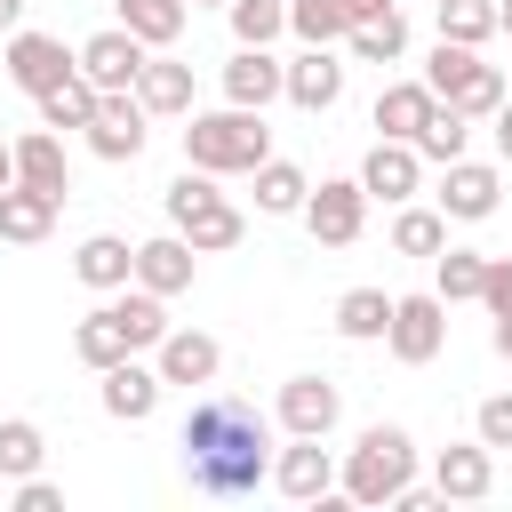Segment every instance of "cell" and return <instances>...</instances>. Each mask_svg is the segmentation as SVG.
Here are the masks:
<instances>
[{
    "instance_id": "cell-1",
    "label": "cell",
    "mask_w": 512,
    "mask_h": 512,
    "mask_svg": "<svg viewBox=\"0 0 512 512\" xmlns=\"http://www.w3.org/2000/svg\"><path fill=\"white\" fill-rule=\"evenodd\" d=\"M176 456L192 496H256V480H272V416L240 392H208L176 424Z\"/></svg>"
},
{
    "instance_id": "cell-2",
    "label": "cell",
    "mask_w": 512,
    "mask_h": 512,
    "mask_svg": "<svg viewBox=\"0 0 512 512\" xmlns=\"http://www.w3.org/2000/svg\"><path fill=\"white\" fill-rule=\"evenodd\" d=\"M184 160L208 168V176H256V168L272 160V128H264V112H248V104L192 112V120H184Z\"/></svg>"
},
{
    "instance_id": "cell-3",
    "label": "cell",
    "mask_w": 512,
    "mask_h": 512,
    "mask_svg": "<svg viewBox=\"0 0 512 512\" xmlns=\"http://www.w3.org/2000/svg\"><path fill=\"white\" fill-rule=\"evenodd\" d=\"M408 480H416V440H408L400 424H368V432L352 440L344 472H336L344 504H392Z\"/></svg>"
},
{
    "instance_id": "cell-4",
    "label": "cell",
    "mask_w": 512,
    "mask_h": 512,
    "mask_svg": "<svg viewBox=\"0 0 512 512\" xmlns=\"http://www.w3.org/2000/svg\"><path fill=\"white\" fill-rule=\"evenodd\" d=\"M168 224H176L200 256H224V248H240V232H248V224H240V208L216 192V176H208V168H192V160H184V176L168 184Z\"/></svg>"
},
{
    "instance_id": "cell-5",
    "label": "cell",
    "mask_w": 512,
    "mask_h": 512,
    "mask_svg": "<svg viewBox=\"0 0 512 512\" xmlns=\"http://www.w3.org/2000/svg\"><path fill=\"white\" fill-rule=\"evenodd\" d=\"M424 88H432L440 104H456L464 120H496V104H504V72L480 64V48H464V40H440V48H432Z\"/></svg>"
},
{
    "instance_id": "cell-6",
    "label": "cell",
    "mask_w": 512,
    "mask_h": 512,
    "mask_svg": "<svg viewBox=\"0 0 512 512\" xmlns=\"http://www.w3.org/2000/svg\"><path fill=\"white\" fill-rule=\"evenodd\" d=\"M360 224H368V184H360V176H328V184H312V200H304V232H312L320 248H352Z\"/></svg>"
},
{
    "instance_id": "cell-7",
    "label": "cell",
    "mask_w": 512,
    "mask_h": 512,
    "mask_svg": "<svg viewBox=\"0 0 512 512\" xmlns=\"http://www.w3.org/2000/svg\"><path fill=\"white\" fill-rule=\"evenodd\" d=\"M72 72H80V56H72V48L56 40V32H24V24L8 32V80H16V88H24L32 104H40L48 88H64Z\"/></svg>"
},
{
    "instance_id": "cell-8",
    "label": "cell",
    "mask_w": 512,
    "mask_h": 512,
    "mask_svg": "<svg viewBox=\"0 0 512 512\" xmlns=\"http://www.w3.org/2000/svg\"><path fill=\"white\" fill-rule=\"evenodd\" d=\"M384 344H392V360L424 368V360L448 344V304H440V288H424V296H392V328H384Z\"/></svg>"
},
{
    "instance_id": "cell-9",
    "label": "cell",
    "mask_w": 512,
    "mask_h": 512,
    "mask_svg": "<svg viewBox=\"0 0 512 512\" xmlns=\"http://www.w3.org/2000/svg\"><path fill=\"white\" fill-rule=\"evenodd\" d=\"M272 416H280V432H296V440H328L336 416H344V392H336L328 376H288Z\"/></svg>"
},
{
    "instance_id": "cell-10",
    "label": "cell",
    "mask_w": 512,
    "mask_h": 512,
    "mask_svg": "<svg viewBox=\"0 0 512 512\" xmlns=\"http://www.w3.org/2000/svg\"><path fill=\"white\" fill-rule=\"evenodd\" d=\"M144 104H136V88H104V104H96V120H88V152L96 160H136L144 152Z\"/></svg>"
},
{
    "instance_id": "cell-11",
    "label": "cell",
    "mask_w": 512,
    "mask_h": 512,
    "mask_svg": "<svg viewBox=\"0 0 512 512\" xmlns=\"http://www.w3.org/2000/svg\"><path fill=\"white\" fill-rule=\"evenodd\" d=\"M360 184H368V200H416V184H424V152L408 144V136H376L368 144V160H360Z\"/></svg>"
},
{
    "instance_id": "cell-12",
    "label": "cell",
    "mask_w": 512,
    "mask_h": 512,
    "mask_svg": "<svg viewBox=\"0 0 512 512\" xmlns=\"http://www.w3.org/2000/svg\"><path fill=\"white\" fill-rule=\"evenodd\" d=\"M432 200H440V216H456V224H480V216H496V200H504V176H496L488 160H448Z\"/></svg>"
},
{
    "instance_id": "cell-13",
    "label": "cell",
    "mask_w": 512,
    "mask_h": 512,
    "mask_svg": "<svg viewBox=\"0 0 512 512\" xmlns=\"http://www.w3.org/2000/svg\"><path fill=\"white\" fill-rule=\"evenodd\" d=\"M272 488H280L288 504H320V496L336 488V456H328L320 440H296V432H288V448L272 456Z\"/></svg>"
},
{
    "instance_id": "cell-14",
    "label": "cell",
    "mask_w": 512,
    "mask_h": 512,
    "mask_svg": "<svg viewBox=\"0 0 512 512\" xmlns=\"http://www.w3.org/2000/svg\"><path fill=\"white\" fill-rule=\"evenodd\" d=\"M192 272H200V248L168 224L160 240H144L136 248V288H152V296H184L192 288Z\"/></svg>"
},
{
    "instance_id": "cell-15",
    "label": "cell",
    "mask_w": 512,
    "mask_h": 512,
    "mask_svg": "<svg viewBox=\"0 0 512 512\" xmlns=\"http://www.w3.org/2000/svg\"><path fill=\"white\" fill-rule=\"evenodd\" d=\"M160 360V384H216V368H224V344L208 336V328H168L160 344H152Z\"/></svg>"
},
{
    "instance_id": "cell-16",
    "label": "cell",
    "mask_w": 512,
    "mask_h": 512,
    "mask_svg": "<svg viewBox=\"0 0 512 512\" xmlns=\"http://www.w3.org/2000/svg\"><path fill=\"white\" fill-rule=\"evenodd\" d=\"M80 72H88L96 88H136V72H144V40H136L128 24H104L96 40H80Z\"/></svg>"
},
{
    "instance_id": "cell-17",
    "label": "cell",
    "mask_w": 512,
    "mask_h": 512,
    "mask_svg": "<svg viewBox=\"0 0 512 512\" xmlns=\"http://www.w3.org/2000/svg\"><path fill=\"white\" fill-rule=\"evenodd\" d=\"M432 488H440V504H480V496L496 488V456H488V440L440 448V464H432Z\"/></svg>"
},
{
    "instance_id": "cell-18",
    "label": "cell",
    "mask_w": 512,
    "mask_h": 512,
    "mask_svg": "<svg viewBox=\"0 0 512 512\" xmlns=\"http://www.w3.org/2000/svg\"><path fill=\"white\" fill-rule=\"evenodd\" d=\"M272 96H288V64H280L272 48H240V56L224 64V104H248V112H264Z\"/></svg>"
},
{
    "instance_id": "cell-19",
    "label": "cell",
    "mask_w": 512,
    "mask_h": 512,
    "mask_svg": "<svg viewBox=\"0 0 512 512\" xmlns=\"http://www.w3.org/2000/svg\"><path fill=\"white\" fill-rule=\"evenodd\" d=\"M152 408H160V368H136V352H128V360H112V368H104V416L144 424Z\"/></svg>"
},
{
    "instance_id": "cell-20",
    "label": "cell",
    "mask_w": 512,
    "mask_h": 512,
    "mask_svg": "<svg viewBox=\"0 0 512 512\" xmlns=\"http://www.w3.org/2000/svg\"><path fill=\"white\" fill-rule=\"evenodd\" d=\"M56 192H40V184H8L0 192V240H16V248H32V240H48L56 232Z\"/></svg>"
},
{
    "instance_id": "cell-21",
    "label": "cell",
    "mask_w": 512,
    "mask_h": 512,
    "mask_svg": "<svg viewBox=\"0 0 512 512\" xmlns=\"http://www.w3.org/2000/svg\"><path fill=\"white\" fill-rule=\"evenodd\" d=\"M136 104L160 112V120L192 112V64H184V56H144V72H136Z\"/></svg>"
},
{
    "instance_id": "cell-22",
    "label": "cell",
    "mask_w": 512,
    "mask_h": 512,
    "mask_svg": "<svg viewBox=\"0 0 512 512\" xmlns=\"http://www.w3.org/2000/svg\"><path fill=\"white\" fill-rule=\"evenodd\" d=\"M336 96H344V64H336L328 48H304V56L288 64V104H296V112H328Z\"/></svg>"
},
{
    "instance_id": "cell-23",
    "label": "cell",
    "mask_w": 512,
    "mask_h": 512,
    "mask_svg": "<svg viewBox=\"0 0 512 512\" xmlns=\"http://www.w3.org/2000/svg\"><path fill=\"white\" fill-rule=\"evenodd\" d=\"M16 184H40V192H72V168H64V136L56 128H32V136H16Z\"/></svg>"
},
{
    "instance_id": "cell-24",
    "label": "cell",
    "mask_w": 512,
    "mask_h": 512,
    "mask_svg": "<svg viewBox=\"0 0 512 512\" xmlns=\"http://www.w3.org/2000/svg\"><path fill=\"white\" fill-rule=\"evenodd\" d=\"M72 272H80L88 288H128V280H136V248H128L120 232H88L80 256H72Z\"/></svg>"
},
{
    "instance_id": "cell-25",
    "label": "cell",
    "mask_w": 512,
    "mask_h": 512,
    "mask_svg": "<svg viewBox=\"0 0 512 512\" xmlns=\"http://www.w3.org/2000/svg\"><path fill=\"white\" fill-rule=\"evenodd\" d=\"M72 352H80V360H88L96 376H104L112 360H128V352H136V336L120 328V304H96V312H88V320L72 328Z\"/></svg>"
},
{
    "instance_id": "cell-26",
    "label": "cell",
    "mask_w": 512,
    "mask_h": 512,
    "mask_svg": "<svg viewBox=\"0 0 512 512\" xmlns=\"http://www.w3.org/2000/svg\"><path fill=\"white\" fill-rule=\"evenodd\" d=\"M432 104H440V96H432L424 80H392V88L376 96V128H384V136H408V144H416V128L432 120Z\"/></svg>"
},
{
    "instance_id": "cell-27",
    "label": "cell",
    "mask_w": 512,
    "mask_h": 512,
    "mask_svg": "<svg viewBox=\"0 0 512 512\" xmlns=\"http://www.w3.org/2000/svg\"><path fill=\"white\" fill-rule=\"evenodd\" d=\"M344 48H352L360 64H400V56H408V16H400V8H384V16L352 24V32H344Z\"/></svg>"
},
{
    "instance_id": "cell-28",
    "label": "cell",
    "mask_w": 512,
    "mask_h": 512,
    "mask_svg": "<svg viewBox=\"0 0 512 512\" xmlns=\"http://www.w3.org/2000/svg\"><path fill=\"white\" fill-rule=\"evenodd\" d=\"M480 280H488V256H480V248H440V256H432L440 304H480Z\"/></svg>"
},
{
    "instance_id": "cell-29",
    "label": "cell",
    "mask_w": 512,
    "mask_h": 512,
    "mask_svg": "<svg viewBox=\"0 0 512 512\" xmlns=\"http://www.w3.org/2000/svg\"><path fill=\"white\" fill-rule=\"evenodd\" d=\"M384 328H392V296H384V288H344V296H336V336L376 344Z\"/></svg>"
},
{
    "instance_id": "cell-30",
    "label": "cell",
    "mask_w": 512,
    "mask_h": 512,
    "mask_svg": "<svg viewBox=\"0 0 512 512\" xmlns=\"http://www.w3.org/2000/svg\"><path fill=\"white\" fill-rule=\"evenodd\" d=\"M96 104H104V88H96L88 72H72L64 88H48V96H40V128H88V120H96Z\"/></svg>"
},
{
    "instance_id": "cell-31",
    "label": "cell",
    "mask_w": 512,
    "mask_h": 512,
    "mask_svg": "<svg viewBox=\"0 0 512 512\" xmlns=\"http://www.w3.org/2000/svg\"><path fill=\"white\" fill-rule=\"evenodd\" d=\"M304 200H312V184H304L296 160H264L256 168V208L264 216H304Z\"/></svg>"
},
{
    "instance_id": "cell-32",
    "label": "cell",
    "mask_w": 512,
    "mask_h": 512,
    "mask_svg": "<svg viewBox=\"0 0 512 512\" xmlns=\"http://www.w3.org/2000/svg\"><path fill=\"white\" fill-rule=\"evenodd\" d=\"M112 8L144 48H176V32H184V0H112Z\"/></svg>"
},
{
    "instance_id": "cell-33",
    "label": "cell",
    "mask_w": 512,
    "mask_h": 512,
    "mask_svg": "<svg viewBox=\"0 0 512 512\" xmlns=\"http://www.w3.org/2000/svg\"><path fill=\"white\" fill-rule=\"evenodd\" d=\"M464 144H472V120H464L456 104H432V120L416 128V152L448 168V160H464Z\"/></svg>"
},
{
    "instance_id": "cell-34",
    "label": "cell",
    "mask_w": 512,
    "mask_h": 512,
    "mask_svg": "<svg viewBox=\"0 0 512 512\" xmlns=\"http://www.w3.org/2000/svg\"><path fill=\"white\" fill-rule=\"evenodd\" d=\"M392 248H400V256H440V248H448V216L400 200V216H392Z\"/></svg>"
},
{
    "instance_id": "cell-35",
    "label": "cell",
    "mask_w": 512,
    "mask_h": 512,
    "mask_svg": "<svg viewBox=\"0 0 512 512\" xmlns=\"http://www.w3.org/2000/svg\"><path fill=\"white\" fill-rule=\"evenodd\" d=\"M288 32V0H232V40L240 48H272Z\"/></svg>"
},
{
    "instance_id": "cell-36",
    "label": "cell",
    "mask_w": 512,
    "mask_h": 512,
    "mask_svg": "<svg viewBox=\"0 0 512 512\" xmlns=\"http://www.w3.org/2000/svg\"><path fill=\"white\" fill-rule=\"evenodd\" d=\"M40 456H48L40 424H32V416H8V424H0V480H24V472H40Z\"/></svg>"
},
{
    "instance_id": "cell-37",
    "label": "cell",
    "mask_w": 512,
    "mask_h": 512,
    "mask_svg": "<svg viewBox=\"0 0 512 512\" xmlns=\"http://www.w3.org/2000/svg\"><path fill=\"white\" fill-rule=\"evenodd\" d=\"M440 40H464V48L496 40V0H440Z\"/></svg>"
},
{
    "instance_id": "cell-38",
    "label": "cell",
    "mask_w": 512,
    "mask_h": 512,
    "mask_svg": "<svg viewBox=\"0 0 512 512\" xmlns=\"http://www.w3.org/2000/svg\"><path fill=\"white\" fill-rule=\"evenodd\" d=\"M472 432H480L488 448H512V392H496V400H480V416H472Z\"/></svg>"
},
{
    "instance_id": "cell-39",
    "label": "cell",
    "mask_w": 512,
    "mask_h": 512,
    "mask_svg": "<svg viewBox=\"0 0 512 512\" xmlns=\"http://www.w3.org/2000/svg\"><path fill=\"white\" fill-rule=\"evenodd\" d=\"M16 512H64V488L40 480V472H24V480H16Z\"/></svg>"
},
{
    "instance_id": "cell-40",
    "label": "cell",
    "mask_w": 512,
    "mask_h": 512,
    "mask_svg": "<svg viewBox=\"0 0 512 512\" xmlns=\"http://www.w3.org/2000/svg\"><path fill=\"white\" fill-rule=\"evenodd\" d=\"M480 304L504 320L512 312V256H488V280H480Z\"/></svg>"
},
{
    "instance_id": "cell-41",
    "label": "cell",
    "mask_w": 512,
    "mask_h": 512,
    "mask_svg": "<svg viewBox=\"0 0 512 512\" xmlns=\"http://www.w3.org/2000/svg\"><path fill=\"white\" fill-rule=\"evenodd\" d=\"M336 8H344V24H368V16H384L392 0H336Z\"/></svg>"
},
{
    "instance_id": "cell-42",
    "label": "cell",
    "mask_w": 512,
    "mask_h": 512,
    "mask_svg": "<svg viewBox=\"0 0 512 512\" xmlns=\"http://www.w3.org/2000/svg\"><path fill=\"white\" fill-rule=\"evenodd\" d=\"M496 152H504V168H512V104H496Z\"/></svg>"
},
{
    "instance_id": "cell-43",
    "label": "cell",
    "mask_w": 512,
    "mask_h": 512,
    "mask_svg": "<svg viewBox=\"0 0 512 512\" xmlns=\"http://www.w3.org/2000/svg\"><path fill=\"white\" fill-rule=\"evenodd\" d=\"M496 360H512V312L496 320Z\"/></svg>"
},
{
    "instance_id": "cell-44",
    "label": "cell",
    "mask_w": 512,
    "mask_h": 512,
    "mask_svg": "<svg viewBox=\"0 0 512 512\" xmlns=\"http://www.w3.org/2000/svg\"><path fill=\"white\" fill-rule=\"evenodd\" d=\"M16 184V144H0V192Z\"/></svg>"
},
{
    "instance_id": "cell-45",
    "label": "cell",
    "mask_w": 512,
    "mask_h": 512,
    "mask_svg": "<svg viewBox=\"0 0 512 512\" xmlns=\"http://www.w3.org/2000/svg\"><path fill=\"white\" fill-rule=\"evenodd\" d=\"M16 16H24V0H0V32H16Z\"/></svg>"
},
{
    "instance_id": "cell-46",
    "label": "cell",
    "mask_w": 512,
    "mask_h": 512,
    "mask_svg": "<svg viewBox=\"0 0 512 512\" xmlns=\"http://www.w3.org/2000/svg\"><path fill=\"white\" fill-rule=\"evenodd\" d=\"M496 32H504V40H512V0H496Z\"/></svg>"
},
{
    "instance_id": "cell-47",
    "label": "cell",
    "mask_w": 512,
    "mask_h": 512,
    "mask_svg": "<svg viewBox=\"0 0 512 512\" xmlns=\"http://www.w3.org/2000/svg\"><path fill=\"white\" fill-rule=\"evenodd\" d=\"M192 8H232V0H192Z\"/></svg>"
}]
</instances>
